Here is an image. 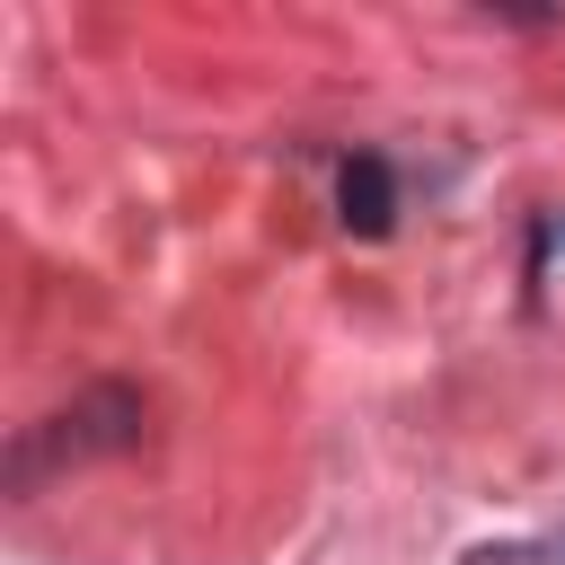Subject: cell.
Wrapping results in <instances>:
<instances>
[{
  "label": "cell",
  "mask_w": 565,
  "mask_h": 565,
  "mask_svg": "<svg viewBox=\"0 0 565 565\" xmlns=\"http://www.w3.org/2000/svg\"><path fill=\"white\" fill-rule=\"evenodd\" d=\"M141 388H124V380H97V388H79L71 406H53L44 424H26L18 433V450H9V486H35L44 468H71V459H106V450H132L141 441Z\"/></svg>",
  "instance_id": "obj_1"
},
{
  "label": "cell",
  "mask_w": 565,
  "mask_h": 565,
  "mask_svg": "<svg viewBox=\"0 0 565 565\" xmlns=\"http://www.w3.org/2000/svg\"><path fill=\"white\" fill-rule=\"evenodd\" d=\"M335 203H344V230H362V238H380L388 221H397V185H388V159H344V185H335Z\"/></svg>",
  "instance_id": "obj_2"
},
{
  "label": "cell",
  "mask_w": 565,
  "mask_h": 565,
  "mask_svg": "<svg viewBox=\"0 0 565 565\" xmlns=\"http://www.w3.org/2000/svg\"><path fill=\"white\" fill-rule=\"evenodd\" d=\"M468 565H565V530L556 539H530V547H477Z\"/></svg>",
  "instance_id": "obj_3"
}]
</instances>
